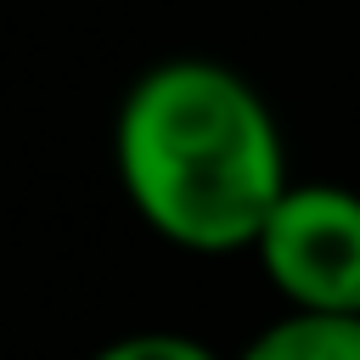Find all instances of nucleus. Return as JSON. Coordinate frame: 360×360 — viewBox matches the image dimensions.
<instances>
[{
	"label": "nucleus",
	"mask_w": 360,
	"mask_h": 360,
	"mask_svg": "<svg viewBox=\"0 0 360 360\" xmlns=\"http://www.w3.org/2000/svg\"><path fill=\"white\" fill-rule=\"evenodd\" d=\"M112 174L135 219L197 259L253 253L292 186L264 90L219 56L146 62L112 112Z\"/></svg>",
	"instance_id": "1"
},
{
	"label": "nucleus",
	"mask_w": 360,
	"mask_h": 360,
	"mask_svg": "<svg viewBox=\"0 0 360 360\" xmlns=\"http://www.w3.org/2000/svg\"><path fill=\"white\" fill-rule=\"evenodd\" d=\"M253 264L287 309L360 315V191L292 180L253 242Z\"/></svg>",
	"instance_id": "2"
},
{
	"label": "nucleus",
	"mask_w": 360,
	"mask_h": 360,
	"mask_svg": "<svg viewBox=\"0 0 360 360\" xmlns=\"http://www.w3.org/2000/svg\"><path fill=\"white\" fill-rule=\"evenodd\" d=\"M231 360H360V315L287 309L264 321Z\"/></svg>",
	"instance_id": "3"
},
{
	"label": "nucleus",
	"mask_w": 360,
	"mask_h": 360,
	"mask_svg": "<svg viewBox=\"0 0 360 360\" xmlns=\"http://www.w3.org/2000/svg\"><path fill=\"white\" fill-rule=\"evenodd\" d=\"M90 360H231L219 354L208 338L197 332H174V326H141V332H118L101 349H90Z\"/></svg>",
	"instance_id": "4"
}]
</instances>
